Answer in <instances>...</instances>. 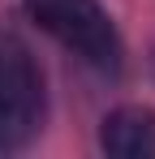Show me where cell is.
<instances>
[{"label": "cell", "instance_id": "obj_2", "mask_svg": "<svg viewBox=\"0 0 155 159\" xmlns=\"http://www.w3.org/2000/svg\"><path fill=\"white\" fill-rule=\"evenodd\" d=\"M39 112H43V82L35 60L0 39V151L26 142L39 129Z\"/></svg>", "mask_w": 155, "mask_h": 159}, {"label": "cell", "instance_id": "obj_3", "mask_svg": "<svg viewBox=\"0 0 155 159\" xmlns=\"http://www.w3.org/2000/svg\"><path fill=\"white\" fill-rule=\"evenodd\" d=\"M99 142L116 159L155 155V112H147V107H116V112H108V120L99 129Z\"/></svg>", "mask_w": 155, "mask_h": 159}, {"label": "cell", "instance_id": "obj_1", "mask_svg": "<svg viewBox=\"0 0 155 159\" xmlns=\"http://www.w3.org/2000/svg\"><path fill=\"white\" fill-rule=\"evenodd\" d=\"M26 9L52 39H60L82 60H91L99 69L121 65V39L99 0H26Z\"/></svg>", "mask_w": 155, "mask_h": 159}]
</instances>
